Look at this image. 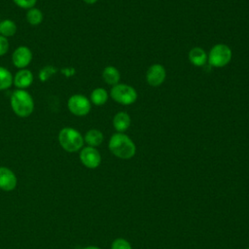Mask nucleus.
<instances>
[{
	"instance_id": "obj_1",
	"label": "nucleus",
	"mask_w": 249,
	"mask_h": 249,
	"mask_svg": "<svg viewBox=\"0 0 249 249\" xmlns=\"http://www.w3.org/2000/svg\"><path fill=\"white\" fill-rule=\"evenodd\" d=\"M109 150L117 158L123 160L131 159L136 153V146L134 142L124 133H114L108 143Z\"/></svg>"
},
{
	"instance_id": "obj_2",
	"label": "nucleus",
	"mask_w": 249,
	"mask_h": 249,
	"mask_svg": "<svg viewBox=\"0 0 249 249\" xmlns=\"http://www.w3.org/2000/svg\"><path fill=\"white\" fill-rule=\"evenodd\" d=\"M10 104L13 112L20 118L29 117L34 111V100L25 89H16L12 92Z\"/></svg>"
},
{
	"instance_id": "obj_3",
	"label": "nucleus",
	"mask_w": 249,
	"mask_h": 249,
	"mask_svg": "<svg viewBox=\"0 0 249 249\" xmlns=\"http://www.w3.org/2000/svg\"><path fill=\"white\" fill-rule=\"evenodd\" d=\"M58 143L60 147L69 153L80 151L84 146V136L74 127L65 126L58 132Z\"/></svg>"
},
{
	"instance_id": "obj_4",
	"label": "nucleus",
	"mask_w": 249,
	"mask_h": 249,
	"mask_svg": "<svg viewBox=\"0 0 249 249\" xmlns=\"http://www.w3.org/2000/svg\"><path fill=\"white\" fill-rule=\"evenodd\" d=\"M232 57L231 50L226 44H216L207 54V62L216 68H221L230 63Z\"/></svg>"
},
{
	"instance_id": "obj_5",
	"label": "nucleus",
	"mask_w": 249,
	"mask_h": 249,
	"mask_svg": "<svg viewBox=\"0 0 249 249\" xmlns=\"http://www.w3.org/2000/svg\"><path fill=\"white\" fill-rule=\"evenodd\" d=\"M110 96L116 102L123 105H130L137 99V92L135 89L126 84H117L112 87Z\"/></svg>"
},
{
	"instance_id": "obj_6",
	"label": "nucleus",
	"mask_w": 249,
	"mask_h": 249,
	"mask_svg": "<svg viewBox=\"0 0 249 249\" xmlns=\"http://www.w3.org/2000/svg\"><path fill=\"white\" fill-rule=\"evenodd\" d=\"M67 108L69 112L77 117L87 116L91 109L90 100L83 94H73L67 100Z\"/></svg>"
},
{
	"instance_id": "obj_7",
	"label": "nucleus",
	"mask_w": 249,
	"mask_h": 249,
	"mask_svg": "<svg viewBox=\"0 0 249 249\" xmlns=\"http://www.w3.org/2000/svg\"><path fill=\"white\" fill-rule=\"evenodd\" d=\"M80 160L86 167L93 169L99 166L101 156L96 148L87 146L80 150Z\"/></svg>"
},
{
	"instance_id": "obj_8",
	"label": "nucleus",
	"mask_w": 249,
	"mask_h": 249,
	"mask_svg": "<svg viewBox=\"0 0 249 249\" xmlns=\"http://www.w3.org/2000/svg\"><path fill=\"white\" fill-rule=\"evenodd\" d=\"M32 52L28 47L19 46L12 53V62L18 69H24L32 61Z\"/></svg>"
},
{
	"instance_id": "obj_9",
	"label": "nucleus",
	"mask_w": 249,
	"mask_h": 249,
	"mask_svg": "<svg viewBox=\"0 0 249 249\" xmlns=\"http://www.w3.org/2000/svg\"><path fill=\"white\" fill-rule=\"evenodd\" d=\"M166 78L165 68L159 63L151 65L146 72L147 83L152 87L160 86Z\"/></svg>"
},
{
	"instance_id": "obj_10",
	"label": "nucleus",
	"mask_w": 249,
	"mask_h": 249,
	"mask_svg": "<svg viewBox=\"0 0 249 249\" xmlns=\"http://www.w3.org/2000/svg\"><path fill=\"white\" fill-rule=\"evenodd\" d=\"M33 79V73L29 69H18L13 77V85L18 89H25L32 85Z\"/></svg>"
},
{
	"instance_id": "obj_11",
	"label": "nucleus",
	"mask_w": 249,
	"mask_h": 249,
	"mask_svg": "<svg viewBox=\"0 0 249 249\" xmlns=\"http://www.w3.org/2000/svg\"><path fill=\"white\" fill-rule=\"evenodd\" d=\"M17 176L8 167L0 166V189L3 191H13L17 187Z\"/></svg>"
},
{
	"instance_id": "obj_12",
	"label": "nucleus",
	"mask_w": 249,
	"mask_h": 249,
	"mask_svg": "<svg viewBox=\"0 0 249 249\" xmlns=\"http://www.w3.org/2000/svg\"><path fill=\"white\" fill-rule=\"evenodd\" d=\"M130 117L125 112H118L113 118V126L117 132L124 133L130 126Z\"/></svg>"
},
{
	"instance_id": "obj_13",
	"label": "nucleus",
	"mask_w": 249,
	"mask_h": 249,
	"mask_svg": "<svg viewBox=\"0 0 249 249\" xmlns=\"http://www.w3.org/2000/svg\"><path fill=\"white\" fill-rule=\"evenodd\" d=\"M188 58L193 65L201 67L207 62V53L202 48L195 47L189 52Z\"/></svg>"
},
{
	"instance_id": "obj_14",
	"label": "nucleus",
	"mask_w": 249,
	"mask_h": 249,
	"mask_svg": "<svg viewBox=\"0 0 249 249\" xmlns=\"http://www.w3.org/2000/svg\"><path fill=\"white\" fill-rule=\"evenodd\" d=\"M102 78L106 84L113 87L119 84L121 80V74H120V71L115 66L108 65L102 71Z\"/></svg>"
},
{
	"instance_id": "obj_15",
	"label": "nucleus",
	"mask_w": 249,
	"mask_h": 249,
	"mask_svg": "<svg viewBox=\"0 0 249 249\" xmlns=\"http://www.w3.org/2000/svg\"><path fill=\"white\" fill-rule=\"evenodd\" d=\"M104 136L103 133L96 128L89 129L86 134L84 135V141L88 144V146L90 147H97L103 142Z\"/></svg>"
},
{
	"instance_id": "obj_16",
	"label": "nucleus",
	"mask_w": 249,
	"mask_h": 249,
	"mask_svg": "<svg viewBox=\"0 0 249 249\" xmlns=\"http://www.w3.org/2000/svg\"><path fill=\"white\" fill-rule=\"evenodd\" d=\"M108 92L105 89L103 88H96L94 89L89 95V100L91 104H94L96 106H102L105 104L108 100Z\"/></svg>"
},
{
	"instance_id": "obj_17",
	"label": "nucleus",
	"mask_w": 249,
	"mask_h": 249,
	"mask_svg": "<svg viewBox=\"0 0 249 249\" xmlns=\"http://www.w3.org/2000/svg\"><path fill=\"white\" fill-rule=\"evenodd\" d=\"M17 24L14 20L10 18H5L0 21V35L6 38L12 37L17 32Z\"/></svg>"
},
{
	"instance_id": "obj_18",
	"label": "nucleus",
	"mask_w": 249,
	"mask_h": 249,
	"mask_svg": "<svg viewBox=\"0 0 249 249\" xmlns=\"http://www.w3.org/2000/svg\"><path fill=\"white\" fill-rule=\"evenodd\" d=\"M25 18H26V21L30 25L36 26V25H39L43 21L44 15H43V13L40 9L33 7L31 9L27 10L26 15H25Z\"/></svg>"
},
{
	"instance_id": "obj_19",
	"label": "nucleus",
	"mask_w": 249,
	"mask_h": 249,
	"mask_svg": "<svg viewBox=\"0 0 249 249\" xmlns=\"http://www.w3.org/2000/svg\"><path fill=\"white\" fill-rule=\"evenodd\" d=\"M13 77L10 70L0 66V90L8 89L13 85Z\"/></svg>"
},
{
	"instance_id": "obj_20",
	"label": "nucleus",
	"mask_w": 249,
	"mask_h": 249,
	"mask_svg": "<svg viewBox=\"0 0 249 249\" xmlns=\"http://www.w3.org/2000/svg\"><path fill=\"white\" fill-rule=\"evenodd\" d=\"M111 249H132L130 243L124 238H117L112 242Z\"/></svg>"
},
{
	"instance_id": "obj_21",
	"label": "nucleus",
	"mask_w": 249,
	"mask_h": 249,
	"mask_svg": "<svg viewBox=\"0 0 249 249\" xmlns=\"http://www.w3.org/2000/svg\"><path fill=\"white\" fill-rule=\"evenodd\" d=\"M13 2L19 8L21 9H31L35 7L37 0H13Z\"/></svg>"
},
{
	"instance_id": "obj_22",
	"label": "nucleus",
	"mask_w": 249,
	"mask_h": 249,
	"mask_svg": "<svg viewBox=\"0 0 249 249\" xmlns=\"http://www.w3.org/2000/svg\"><path fill=\"white\" fill-rule=\"evenodd\" d=\"M9 48H10V45H9L8 38L0 35V56L6 54L9 51Z\"/></svg>"
},
{
	"instance_id": "obj_23",
	"label": "nucleus",
	"mask_w": 249,
	"mask_h": 249,
	"mask_svg": "<svg viewBox=\"0 0 249 249\" xmlns=\"http://www.w3.org/2000/svg\"><path fill=\"white\" fill-rule=\"evenodd\" d=\"M85 3H87V4H89V5H92V4H94V3H96L98 0H83Z\"/></svg>"
},
{
	"instance_id": "obj_24",
	"label": "nucleus",
	"mask_w": 249,
	"mask_h": 249,
	"mask_svg": "<svg viewBox=\"0 0 249 249\" xmlns=\"http://www.w3.org/2000/svg\"><path fill=\"white\" fill-rule=\"evenodd\" d=\"M82 249H100V248L97 247V246H87V247H84Z\"/></svg>"
},
{
	"instance_id": "obj_25",
	"label": "nucleus",
	"mask_w": 249,
	"mask_h": 249,
	"mask_svg": "<svg viewBox=\"0 0 249 249\" xmlns=\"http://www.w3.org/2000/svg\"><path fill=\"white\" fill-rule=\"evenodd\" d=\"M247 249H249V248H247Z\"/></svg>"
}]
</instances>
